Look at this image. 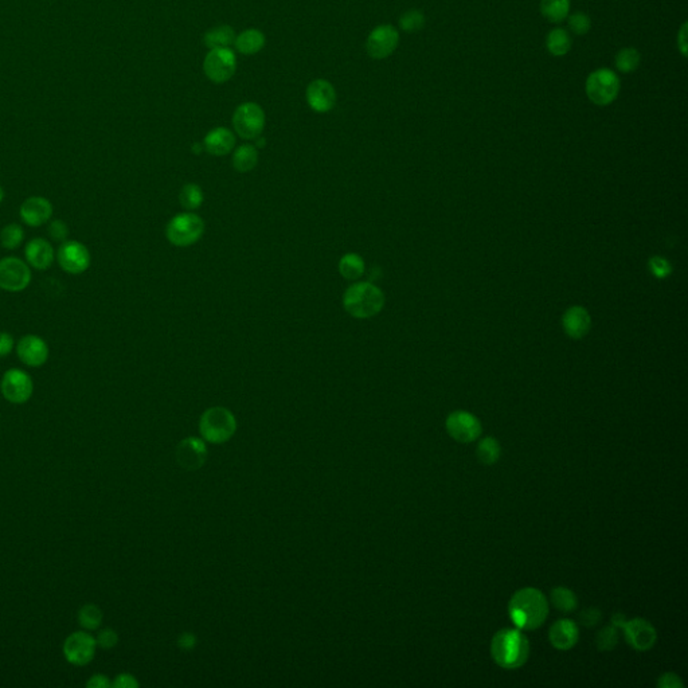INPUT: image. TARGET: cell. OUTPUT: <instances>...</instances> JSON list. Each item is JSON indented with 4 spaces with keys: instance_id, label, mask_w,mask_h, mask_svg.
I'll list each match as a JSON object with an SVG mask.
<instances>
[{
    "instance_id": "1",
    "label": "cell",
    "mask_w": 688,
    "mask_h": 688,
    "mask_svg": "<svg viewBox=\"0 0 688 688\" xmlns=\"http://www.w3.org/2000/svg\"><path fill=\"white\" fill-rule=\"evenodd\" d=\"M508 613L519 629L534 630L545 624L549 616V602L539 589L524 588L511 597Z\"/></svg>"
},
{
    "instance_id": "2",
    "label": "cell",
    "mask_w": 688,
    "mask_h": 688,
    "mask_svg": "<svg viewBox=\"0 0 688 688\" xmlns=\"http://www.w3.org/2000/svg\"><path fill=\"white\" fill-rule=\"evenodd\" d=\"M530 644L518 630L505 628L499 630L491 642V655L498 666L505 670L520 668L528 658Z\"/></svg>"
},
{
    "instance_id": "3",
    "label": "cell",
    "mask_w": 688,
    "mask_h": 688,
    "mask_svg": "<svg viewBox=\"0 0 688 688\" xmlns=\"http://www.w3.org/2000/svg\"><path fill=\"white\" fill-rule=\"evenodd\" d=\"M384 306L383 292L371 283H355L343 294V306L355 319H370Z\"/></svg>"
},
{
    "instance_id": "4",
    "label": "cell",
    "mask_w": 688,
    "mask_h": 688,
    "mask_svg": "<svg viewBox=\"0 0 688 688\" xmlns=\"http://www.w3.org/2000/svg\"><path fill=\"white\" fill-rule=\"evenodd\" d=\"M237 421L234 414L225 408H212L202 414L199 430L203 440L212 443H226L235 433Z\"/></svg>"
},
{
    "instance_id": "5",
    "label": "cell",
    "mask_w": 688,
    "mask_h": 688,
    "mask_svg": "<svg viewBox=\"0 0 688 688\" xmlns=\"http://www.w3.org/2000/svg\"><path fill=\"white\" fill-rule=\"evenodd\" d=\"M620 78L618 76L608 67L597 69L593 73H590L585 91L588 98L596 104L598 107H606L612 104L613 101L617 98L620 93Z\"/></svg>"
},
{
    "instance_id": "6",
    "label": "cell",
    "mask_w": 688,
    "mask_h": 688,
    "mask_svg": "<svg viewBox=\"0 0 688 688\" xmlns=\"http://www.w3.org/2000/svg\"><path fill=\"white\" fill-rule=\"evenodd\" d=\"M205 231V222L194 213L175 215L167 225L166 235L172 245L186 247L194 245Z\"/></svg>"
},
{
    "instance_id": "7",
    "label": "cell",
    "mask_w": 688,
    "mask_h": 688,
    "mask_svg": "<svg viewBox=\"0 0 688 688\" xmlns=\"http://www.w3.org/2000/svg\"><path fill=\"white\" fill-rule=\"evenodd\" d=\"M235 132L246 140L260 138L265 126V112L256 103H245L235 109L233 115Z\"/></svg>"
},
{
    "instance_id": "8",
    "label": "cell",
    "mask_w": 688,
    "mask_h": 688,
    "mask_svg": "<svg viewBox=\"0 0 688 688\" xmlns=\"http://www.w3.org/2000/svg\"><path fill=\"white\" fill-rule=\"evenodd\" d=\"M31 268L26 261L18 257H4L0 260V290L6 292L25 291L30 285Z\"/></svg>"
},
{
    "instance_id": "9",
    "label": "cell",
    "mask_w": 688,
    "mask_h": 688,
    "mask_svg": "<svg viewBox=\"0 0 688 688\" xmlns=\"http://www.w3.org/2000/svg\"><path fill=\"white\" fill-rule=\"evenodd\" d=\"M0 391L6 401L14 405H22L26 403L32 396L34 382L26 371L20 368H10L1 378Z\"/></svg>"
},
{
    "instance_id": "10",
    "label": "cell",
    "mask_w": 688,
    "mask_h": 688,
    "mask_svg": "<svg viewBox=\"0 0 688 688\" xmlns=\"http://www.w3.org/2000/svg\"><path fill=\"white\" fill-rule=\"evenodd\" d=\"M56 259L62 271L67 275H82L91 266L92 257L86 246L78 241H65L62 242Z\"/></svg>"
},
{
    "instance_id": "11",
    "label": "cell",
    "mask_w": 688,
    "mask_h": 688,
    "mask_svg": "<svg viewBox=\"0 0 688 688\" xmlns=\"http://www.w3.org/2000/svg\"><path fill=\"white\" fill-rule=\"evenodd\" d=\"M237 69V58L230 48H214L206 56L203 70L206 77L215 84H225L234 76Z\"/></svg>"
},
{
    "instance_id": "12",
    "label": "cell",
    "mask_w": 688,
    "mask_h": 688,
    "mask_svg": "<svg viewBox=\"0 0 688 688\" xmlns=\"http://www.w3.org/2000/svg\"><path fill=\"white\" fill-rule=\"evenodd\" d=\"M96 648L97 642L92 635L86 632H74L63 642V655L70 664L82 667L92 661Z\"/></svg>"
},
{
    "instance_id": "13",
    "label": "cell",
    "mask_w": 688,
    "mask_h": 688,
    "mask_svg": "<svg viewBox=\"0 0 688 688\" xmlns=\"http://www.w3.org/2000/svg\"><path fill=\"white\" fill-rule=\"evenodd\" d=\"M449 436L459 443H472L481 436V424L472 413L457 410L449 414L445 422Z\"/></svg>"
},
{
    "instance_id": "14",
    "label": "cell",
    "mask_w": 688,
    "mask_h": 688,
    "mask_svg": "<svg viewBox=\"0 0 688 688\" xmlns=\"http://www.w3.org/2000/svg\"><path fill=\"white\" fill-rule=\"evenodd\" d=\"M399 45V32L391 25L377 26L370 32L366 41L368 56L374 60H384L390 57Z\"/></svg>"
},
{
    "instance_id": "15",
    "label": "cell",
    "mask_w": 688,
    "mask_h": 688,
    "mask_svg": "<svg viewBox=\"0 0 688 688\" xmlns=\"http://www.w3.org/2000/svg\"><path fill=\"white\" fill-rule=\"evenodd\" d=\"M16 353L23 365L41 368L46 363L50 350L45 339L38 335H26L16 343Z\"/></svg>"
},
{
    "instance_id": "16",
    "label": "cell",
    "mask_w": 688,
    "mask_h": 688,
    "mask_svg": "<svg viewBox=\"0 0 688 688\" xmlns=\"http://www.w3.org/2000/svg\"><path fill=\"white\" fill-rule=\"evenodd\" d=\"M628 644L637 651L651 649L658 640V633L654 625L644 618H633L623 625Z\"/></svg>"
},
{
    "instance_id": "17",
    "label": "cell",
    "mask_w": 688,
    "mask_h": 688,
    "mask_svg": "<svg viewBox=\"0 0 688 688\" xmlns=\"http://www.w3.org/2000/svg\"><path fill=\"white\" fill-rule=\"evenodd\" d=\"M306 103L316 113H327L337 105V91L327 79H315L306 88Z\"/></svg>"
},
{
    "instance_id": "18",
    "label": "cell",
    "mask_w": 688,
    "mask_h": 688,
    "mask_svg": "<svg viewBox=\"0 0 688 688\" xmlns=\"http://www.w3.org/2000/svg\"><path fill=\"white\" fill-rule=\"evenodd\" d=\"M207 459L206 443L198 437H188L176 448V461L187 471H197Z\"/></svg>"
},
{
    "instance_id": "19",
    "label": "cell",
    "mask_w": 688,
    "mask_h": 688,
    "mask_svg": "<svg viewBox=\"0 0 688 688\" xmlns=\"http://www.w3.org/2000/svg\"><path fill=\"white\" fill-rule=\"evenodd\" d=\"M53 205L45 197H30L20 205L19 215L30 228H39L47 223L53 216Z\"/></svg>"
},
{
    "instance_id": "20",
    "label": "cell",
    "mask_w": 688,
    "mask_h": 688,
    "mask_svg": "<svg viewBox=\"0 0 688 688\" xmlns=\"http://www.w3.org/2000/svg\"><path fill=\"white\" fill-rule=\"evenodd\" d=\"M25 257L30 268L37 271H46L54 262L56 252L51 242L45 238H34L25 247Z\"/></svg>"
},
{
    "instance_id": "21",
    "label": "cell",
    "mask_w": 688,
    "mask_h": 688,
    "mask_svg": "<svg viewBox=\"0 0 688 688\" xmlns=\"http://www.w3.org/2000/svg\"><path fill=\"white\" fill-rule=\"evenodd\" d=\"M562 325L567 337L580 340L589 334L592 327V318L583 306H571L566 311L562 318Z\"/></svg>"
},
{
    "instance_id": "22",
    "label": "cell",
    "mask_w": 688,
    "mask_h": 688,
    "mask_svg": "<svg viewBox=\"0 0 688 688\" xmlns=\"http://www.w3.org/2000/svg\"><path fill=\"white\" fill-rule=\"evenodd\" d=\"M580 639V630L574 621L562 618L554 623L549 632L551 645L559 651L571 649Z\"/></svg>"
},
{
    "instance_id": "23",
    "label": "cell",
    "mask_w": 688,
    "mask_h": 688,
    "mask_svg": "<svg viewBox=\"0 0 688 688\" xmlns=\"http://www.w3.org/2000/svg\"><path fill=\"white\" fill-rule=\"evenodd\" d=\"M234 145H235V138L233 132L223 126L214 128L203 140L205 150L214 156L228 155L234 148Z\"/></svg>"
},
{
    "instance_id": "24",
    "label": "cell",
    "mask_w": 688,
    "mask_h": 688,
    "mask_svg": "<svg viewBox=\"0 0 688 688\" xmlns=\"http://www.w3.org/2000/svg\"><path fill=\"white\" fill-rule=\"evenodd\" d=\"M265 35L264 32L257 29H249L244 32H241L238 37H235L234 46L245 56H254L260 53L261 50L265 46Z\"/></svg>"
},
{
    "instance_id": "25",
    "label": "cell",
    "mask_w": 688,
    "mask_h": 688,
    "mask_svg": "<svg viewBox=\"0 0 688 688\" xmlns=\"http://www.w3.org/2000/svg\"><path fill=\"white\" fill-rule=\"evenodd\" d=\"M235 32L230 26H216L205 34L203 42L210 50L214 48H229L234 45Z\"/></svg>"
},
{
    "instance_id": "26",
    "label": "cell",
    "mask_w": 688,
    "mask_h": 688,
    "mask_svg": "<svg viewBox=\"0 0 688 688\" xmlns=\"http://www.w3.org/2000/svg\"><path fill=\"white\" fill-rule=\"evenodd\" d=\"M259 163L257 148L252 144H244L235 150L233 155V167L238 172H249L256 169Z\"/></svg>"
},
{
    "instance_id": "27",
    "label": "cell",
    "mask_w": 688,
    "mask_h": 688,
    "mask_svg": "<svg viewBox=\"0 0 688 688\" xmlns=\"http://www.w3.org/2000/svg\"><path fill=\"white\" fill-rule=\"evenodd\" d=\"M546 48L554 57H564L571 48V38L565 29H554L546 37Z\"/></svg>"
},
{
    "instance_id": "28",
    "label": "cell",
    "mask_w": 688,
    "mask_h": 688,
    "mask_svg": "<svg viewBox=\"0 0 688 688\" xmlns=\"http://www.w3.org/2000/svg\"><path fill=\"white\" fill-rule=\"evenodd\" d=\"M570 11V0H540V13L550 23L565 20Z\"/></svg>"
},
{
    "instance_id": "29",
    "label": "cell",
    "mask_w": 688,
    "mask_h": 688,
    "mask_svg": "<svg viewBox=\"0 0 688 688\" xmlns=\"http://www.w3.org/2000/svg\"><path fill=\"white\" fill-rule=\"evenodd\" d=\"M339 273L346 280H356L365 273V261L356 253H347L339 261Z\"/></svg>"
},
{
    "instance_id": "30",
    "label": "cell",
    "mask_w": 688,
    "mask_h": 688,
    "mask_svg": "<svg viewBox=\"0 0 688 688\" xmlns=\"http://www.w3.org/2000/svg\"><path fill=\"white\" fill-rule=\"evenodd\" d=\"M640 62H642V56H640L639 50L635 47L621 48L616 54V58H614L616 69L624 74L635 72L640 66Z\"/></svg>"
},
{
    "instance_id": "31",
    "label": "cell",
    "mask_w": 688,
    "mask_h": 688,
    "mask_svg": "<svg viewBox=\"0 0 688 688\" xmlns=\"http://www.w3.org/2000/svg\"><path fill=\"white\" fill-rule=\"evenodd\" d=\"M500 445L493 437H484L476 448V456L481 464L492 465L500 457Z\"/></svg>"
},
{
    "instance_id": "32",
    "label": "cell",
    "mask_w": 688,
    "mask_h": 688,
    "mask_svg": "<svg viewBox=\"0 0 688 688\" xmlns=\"http://www.w3.org/2000/svg\"><path fill=\"white\" fill-rule=\"evenodd\" d=\"M551 602L561 612H573L577 608V597L564 586L555 588L551 592Z\"/></svg>"
},
{
    "instance_id": "33",
    "label": "cell",
    "mask_w": 688,
    "mask_h": 688,
    "mask_svg": "<svg viewBox=\"0 0 688 688\" xmlns=\"http://www.w3.org/2000/svg\"><path fill=\"white\" fill-rule=\"evenodd\" d=\"M25 240V230L18 223H10L0 231V245L7 250H15Z\"/></svg>"
},
{
    "instance_id": "34",
    "label": "cell",
    "mask_w": 688,
    "mask_h": 688,
    "mask_svg": "<svg viewBox=\"0 0 688 688\" xmlns=\"http://www.w3.org/2000/svg\"><path fill=\"white\" fill-rule=\"evenodd\" d=\"M78 621L84 629L94 630L100 627L103 621V612L97 605L86 604L78 612Z\"/></svg>"
},
{
    "instance_id": "35",
    "label": "cell",
    "mask_w": 688,
    "mask_h": 688,
    "mask_svg": "<svg viewBox=\"0 0 688 688\" xmlns=\"http://www.w3.org/2000/svg\"><path fill=\"white\" fill-rule=\"evenodd\" d=\"M203 193L200 190V187L197 186V184L190 183L183 186V188L181 190V194H179V200H181V205L183 206L186 210H195L202 206L203 203Z\"/></svg>"
},
{
    "instance_id": "36",
    "label": "cell",
    "mask_w": 688,
    "mask_h": 688,
    "mask_svg": "<svg viewBox=\"0 0 688 688\" xmlns=\"http://www.w3.org/2000/svg\"><path fill=\"white\" fill-rule=\"evenodd\" d=\"M425 26V15L420 10H409L399 18V27L406 32L421 31Z\"/></svg>"
},
{
    "instance_id": "37",
    "label": "cell",
    "mask_w": 688,
    "mask_h": 688,
    "mask_svg": "<svg viewBox=\"0 0 688 688\" xmlns=\"http://www.w3.org/2000/svg\"><path fill=\"white\" fill-rule=\"evenodd\" d=\"M617 642H618V630L614 625L601 629L597 635V647L599 651H611L613 648H616Z\"/></svg>"
},
{
    "instance_id": "38",
    "label": "cell",
    "mask_w": 688,
    "mask_h": 688,
    "mask_svg": "<svg viewBox=\"0 0 688 688\" xmlns=\"http://www.w3.org/2000/svg\"><path fill=\"white\" fill-rule=\"evenodd\" d=\"M567 25H569V29L576 35H586L592 27L590 18L583 13H574V14L567 16Z\"/></svg>"
},
{
    "instance_id": "39",
    "label": "cell",
    "mask_w": 688,
    "mask_h": 688,
    "mask_svg": "<svg viewBox=\"0 0 688 688\" xmlns=\"http://www.w3.org/2000/svg\"><path fill=\"white\" fill-rule=\"evenodd\" d=\"M47 233H48V237L53 242L62 244V242L67 241L69 226L62 219H50Z\"/></svg>"
},
{
    "instance_id": "40",
    "label": "cell",
    "mask_w": 688,
    "mask_h": 688,
    "mask_svg": "<svg viewBox=\"0 0 688 688\" xmlns=\"http://www.w3.org/2000/svg\"><path fill=\"white\" fill-rule=\"evenodd\" d=\"M648 266H649L651 273L655 275L656 278H666L673 272V266H671L670 261H667L663 257H658V256L652 257L648 262Z\"/></svg>"
},
{
    "instance_id": "41",
    "label": "cell",
    "mask_w": 688,
    "mask_h": 688,
    "mask_svg": "<svg viewBox=\"0 0 688 688\" xmlns=\"http://www.w3.org/2000/svg\"><path fill=\"white\" fill-rule=\"evenodd\" d=\"M117 642H119V636H117V633H116L113 629H110V628H105V629H103V630H101V632L97 635V637H96V642H97V645H98V647H101V648H104V649H110V648H113V647L117 644Z\"/></svg>"
},
{
    "instance_id": "42",
    "label": "cell",
    "mask_w": 688,
    "mask_h": 688,
    "mask_svg": "<svg viewBox=\"0 0 688 688\" xmlns=\"http://www.w3.org/2000/svg\"><path fill=\"white\" fill-rule=\"evenodd\" d=\"M658 687L660 688H683L684 684L676 673H667L658 677Z\"/></svg>"
},
{
    "instance_id": "43",
    "label": "cell",
    "mask_w": 688,
    "mask_h": 688,
    "mask_svg": "<svg viewBox=\"0 0 688 688\" xmlns=\"http://www.w3.org/2000/svg\"><path fill=\"white\" fill-rule=\"evenodd\" d=\"M14 337L6 331H0V358L8 356L14 350Z\"/></svg>"
},
{
    "instance_id": "44",
    "label": "cell",
    "mask_w": 688,
    "mask_h": 688,
    "mask_svg": "<svg viewBox=\"0 0 688 688\" xmlns=\"http://www.w3.org/2000/svg\"><path fill=\"white\" fill-rule=\"evenodd\" d=\"M601 618V613L598 609H595V608H590V609H586L580 614V621L585 627H593L596 625L597 623L599 621Z\"/></svg>"
},
{
    "instance_id": "45",
    "label": "cell",
    "mask_w": 688,
    "mask_h": 688,
    "mask_svg": "<svg viewBox=\"0 0 688 688\" xmlns=\"http://www.w3.org/2000/svg\"><path fill=\"white\" fill-rule=\"evenodd\" d=\"M112 686L116 688H135L138 687V680L129 675V673H122L119 675L115 682L112 683Z\"/></svg>"
},
{
    "instance_id": "46",
    "label": "cell",
    "mask_w": 688,
    "mask_h": 688,
    "mask_svg": "<svg viewBox=\"0 0 688 688\" xmlns=\"http://www.w3.org/2000/svg\"><path fill=\"white\" fill-rule=\"evenodd\" d=\"M110 686H112V683L109 682V679L105 675H101V673L93 675L91 680L86 683V687L89 688H108Z\"/></svg>"
},
{
    "instance_id": "47",
    "label": "cell",
    "mask_w": 688,
    "mask_h": 688,
    "mask_svg": "<svg viewBox=\"0 0 688 688\" xmlns=\"http://www.w3.org/2000/svg\"><path fill=\"white\" fill-rule=\"evenodd\" d=\"M677 47L680 53L686 57L687 56V23H683L682 29L677 35Z\"/></svg>"
},
{
    "instance_id": "48",
    "label": "cell",
    "mask_w": 688,
    "mask_h": 688,
    "mask_svg": "<svg viewBox=\"0 0 688 688\" xmlns=\"http://www.w3.org/2000/svg\"><path fill=\"white\" fill-rule=\"evenodd\" d=\"M179 647L183 648V649H193L195 647V642H197V637L193 635V633H183L181 637H179Z\"/></svg>"
},
{
    "instance_id": "49",
    "label": "cell",
    "mask_w": 688,
    "mask_h": 688,
    "mask_svg": "<svg viewBox=\"0 0 688 688\" xmlns=\"http://www.w3.org/2000/svg\"><path fill=\"white\" fill-rule=\"evenodd\" d=\"M625 621H627V620H625V617H624L621 613H617L616 616H613L612 625L617 628H623V625L625 624Z\"/></svg>"
},
{
    "instance_id": "50",
    "label": "cell",
    "mask_w": 688,
    "mask_h": 688,
    "mask_svg": "<svg viewBox=\"0 0 688 688\" xmlns=\"http://www.w3.org/2000/svg\"><path fill=\"white\" fill-rule=\"evenodd\" d=\"M203 148H205V147H203V145H200V144H194L193 151L198 155V153L202 152V150H203Z\"/></svg>"
},
{
    "instance_id": "51",
    "label": "cell",
    "mask_w": 688,
    "mask_h": 688,
    "mask_svg": "<svg viewBox=\"0 0 688 688\" xmlns=\"http://www.w3.org/2000/svg\"><path fill=\"white\" fill-rule=\"evenodd\" d=\"M257 140H259V141H257V145H259V147H264V145H265V138H257Z\"/></svg>"
},
{
    "instance_id": "52",
    "label": "cell",
    "mask_w": 688,
    "mask_h": 688,
    "mask_svg": "<svg viewBox=\"0 0 688 688\" xmlns=\"http://www.w3.org/2000/svg\"><path fill=\"white\" fill-rule=\"evenodd\" d=\"M3 199H4V190H3V187L0 186V203L3 202Z\"/></svg>"
}]
</instances>
